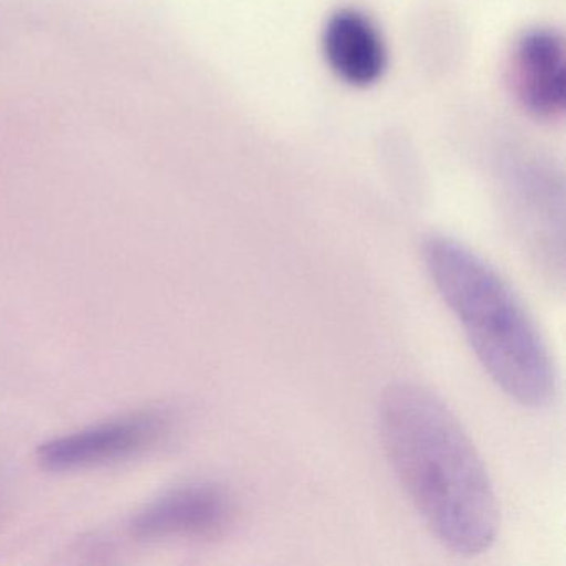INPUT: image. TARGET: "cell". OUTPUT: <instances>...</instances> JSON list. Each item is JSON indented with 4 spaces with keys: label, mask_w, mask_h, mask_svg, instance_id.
Returning <instances> with one entry per match:
<instances>
[{
    "label": "cell",
    "mask_w": 566,
    "mask_h": 566,
    "mask_svg": "<svg viewBox=\"0 0 566 566\" xmlns=\"http://www.w3.org/2000/svg\"><path fill=\"white\" fill-rule=\"evenodd\" d=\"M390 467L432 536L453 555H483L500 530L489 470L452 410L427 387L397 382L377 409Z\"/></svg>",
    "instance_id": "obj_1"
},
{
    "label": "cell",
    "mask_w": 566,
    "mask_h": 566,
    "mask_svg": "<svg viewBox=\"0 0 566 566\" xmlns=\"http://www.w3.org/2000/svg\"><path fill=\"white\" fill-rule=\"evenodd\" d=\"M422 260L492 382L526 409L548 407L558 390L555 363L512 284L489 261L446 234L423 240Z\"/></svg>",
    "instance_id": "obj_2"
},
{
    "label": "cell",
    "mask_w": 566,
    "mask_h": 566,
    "mask_svg": "<svg viewBox=\"0 0 566 566\" xmlns=\"http://www.w3.org/2000/svg\"><path fill=\"white\" fill-rule=\"evenodd\" d=\"M175 429L174 413L145 410L45 442L39 447L38 460L49 472L97 469L158 449Z\"/></svg>",
    "instance_id": "obj_3"
},
{
    "label": "cell",
    "mask_w": 566,
    "mask_h": 566,
    "mask_svg": "<svg viewBox=\"0 0 566 566\" xmlns=\"http://www.w3.org/2000/svg\"><path fill=\"white\" fill-rule=\"evenodd\" d=\"M237 520V503L224 486L200 482L178 486L134 516L130 533L140 542H213Z\"/></svg>",
    "instance_id": "obj_4"
},
{
    "label": "cell",
    "mask_w": 566,
    "mask_h": 566,
    "mask_svg": "<svg viewBox=\"0 0 566 566\" xmlns=\"http://www.w3.org/2000/svg\"><path fill=\"white\" fill-rule=\"evenodd\" d=\"M510 84L525 111L543 120L562 117L566 107L565 45L558 32H523L510 57Z\"/></svg>",
    "instance_id": "obj_5"
},
{
    "label": "cell",
    "mask_w": 566,
    "mask_h": 566,
    "mask_svg": "<svg viewBox=\"0 0 566 566\" xmlns=\"http://www.w3.org/2000/svg\"><path fill=\"white\" fill-rule=\"evenodd\" d=\"M321 44L331 71L353 87H369L386 72V42L373 19L359 9L333 12L324 25Z\"/></svg>",
    "instance_id": "obj_6"
}]
</instances>
